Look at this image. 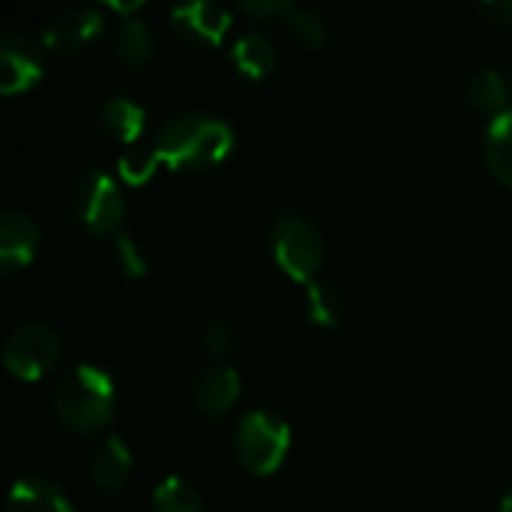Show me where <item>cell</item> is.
<instances>
[{
  "label": "cell",
  "instance_id": "6da1fadb",
  "mask_svg": "<svg viewBox=\"0 0 512 512\" xmlns=\"http://www.w3.org/2000/svg\"><path fill=\"white\" fill-rule=\"evenodd\" d=\"M159 159L183 171H207L222 165L234 150V129L204 111H180L162 123L153 141Z\"/></svg>",
  "mask_w": 512,
  "mask_h": 512
},
{
  "label": "cell",
  "instance_id": "7a4b0ae2",
  "mask_svg": "<svg viewBox=\"0 0 512 512\" xmlns=\"http://www.w3.org/2000/svg\"><path fill=\"white\" fill-rule=\"evenodd\" d=\"M54 411L60 423L78 435L96 432L111 423L114 417V384L96 366H75L69 369L57 390H54Z\"/></svg>",
  "mask_w": 512,
  "mask_h": 512
},
{
  "label": "cell",
  "instance_id": "3957f363",
  "mask_svg": "<svg viewBox=\"0 0 512 512\" xmlns=\"http://www.w3.org/2000/svg\"><path fill=\"white\" fill-rule=\"evenodd\" d=\"M288 447L291 429L282 417L270 411H249L234 429V456L255 477L279 471L288 456Z\"/></svg>",
  "mask_w": 512,
  "mask_h": 512
},
{
  "label": "cell",
  "instance_id": "277c9868",
  "mask_svg": "<svg viewBox=\"0 0 512 512\" xmlns=\"http://www.w3.org/2000/svg\"><path fill=\"white\" fill-rule=\"evenodd\" d=\"M69 210L87 234L102 237V234H114L120 228L126 201L111 174L90 168V171L78 174V180L72 183Z\"/></svg>",
  "mask_w": 512,
  "mask_h": 512
},
{
  "label": "cell",
  "instance_id": "5b68a950",
  "mask_svg": "<svg viewBox=\"0 0 512 512\" xmlns=\"http://www.w3.org/2000/svg\"><path fill=\"white\" fill-rule=\"evenodd\" d=\"M273 258L285 276L294 282H315V273L324 264V237L321 231L297 216V213H282L273 225Z\"/></svg>",
  "mask_w": 512,
  "mask_h": 512
},
{
  "label": "cell",
  "instance_id": "8992f818",
  "mask_svg": "<svg viewBox=\"0 0 512 512\" xmlns=\"http://www.w3.org/2000/svg\"><path fill=\"white\" fill-rule=\"evenodd\" d=\"M60 357V339L51 327L45 324H21L12 330L3 348V363L6 369L21 378V381H36L42 378Z\"/></svg>",
  "mask_w": 512,
  "mask_h": 512
},
{
  "label": "cell",
  "instance_id": "52a82bcc",
  "mask_svg": "<svg viewBox=\"0 0 512 512\" xmlns=\"http://www.w3.org/2000/svg\"><path fill=\"white\" fill-rule=\"evenodd\" d=\"M45 75V45L24 33L0 39V93L18 96L36 87Z\"/></svg>",
  "mask_w": 512,
  "mask_h": 512
},
{
  "label": "cell",
  "instance_id": "ba28073f",
  "mask_svg": "<svg viewBox=\"0 0 512 512\" xmlns=\"http://www.w3.org/2000/svg\"><path fill=\"white\" fill-rule=\"evenodd\" d=\"M102 33V12L87 3H69L54 9L39 33L45 51H81Z\"/></svg>",
  "mask_w": 512,
  "mask_h": 512
},
{
  "label": "cell",
  "instance_id": "9c48e42d",
  "mask_svg": "<svg viewBox=\"0 0 512 512\" xmlns=\"http://www.w3.org/2000/svg\"><path fill=\"white\" fill-rule=\"evenodd\" d=\"M171 27L186 42L213 48L231 30V12L225 6H219V3L195 0V3H183V6L171 9Z\"/></svg>",
  "mask_w": 512,
  "mask_h": 512
},
{
  "label": "cell",
  "instance_id": "30bf717a",
  "mask_svg": "<svg viewBox=\"0 0 512 512\" xmlns=\"http://www.w3.org/2000/svg\"><path fill=\"white\" fill-rule=\"evenodd\" d=\"M189 396L195 411H201L204 417H222L240 399V375L225 363H213L192 381Z\"/></svg>",
  "mask_w": 512,
  "mask_h": 512
},
{
  "label": "cell",
  "instance_id": "8fae6325",
  "mask_svg": "<svg viewBox=\"0 0 512 512\" xmlns=\"http://www.w3.org/2000/svg\"><path fill=\"white\" fill-rule=\"evenodd\" d=\"M39 252V228L30 216L9 210L0 219V270L18 273Z\"/></svg>",
  "mask_w": 512,
  "mask_h": 512
},
{
  "label": "cell",
  "instance_id": "7c38bea8",
  "mask_svg": "<svg viewBox=\"0 0 512 512\" xmlns=\"http://www.w3.org/2000/svg\"><path fill=\"white\" fill-rule=\"evenodd\" d=\"M132 474V453L126 447V441H120L117 435L105 438L93 459H90V480L96 489H105V492H117L126 486Z\"/></svg>",
  "mask_w": 512,
  "mask_h": 512
},
{
  "label": "cell",
  "instance_id": "4fadbf2b",
  "mask_svg": "<svg viewBox=\"0 0 512 512\" xmlns=\"http://www.w3.org/2000/svg\"><path fill=\"white\" fill-rule=\"evenodd\" d=\"M231 63H234V69H237L243 78H249V81H264V78L276 69L279 54H276L273 42H270L264 33H246V36H240V39L234 42V48H231Z\"/></svg>",
  "mask_w": 512,
  "mask_h": 512
},
{
  "label": "cell",
  "instance_id": "5bb4252c",
  "mask_svg": "<svg viewBox=\"0 0 512 512\" xmlns=\"http://www.w3.org/2000/svg\"><path fill=\"white\" fill-rule=\"evenodd\" d=\"M99 117H102V126L129 147H135L138 135L144 132V120H147L144 105H138L129 96H108L99 108Z\"/></svg>",
  "mask_w": 512,
  "mask_h": 512
},
{
  "label": "cell",
  "instance_id": "9a60e30c",
  "mask_svg": "<svg viewBox=\"0 0 512 512\" xmlns=\"http://www.w3.org/2000/svg\"><path fill=\"white\" fill-rule=\"evenodd\" d=\"M9 512H75L69 498L45 480H18L9 492Z\"/></svg>",
  "mask_w": 512,
  "mask_h": 512
},
{
  "label": "cell",
  "instance_id": "2e32d148",
  "mask_svg": "<svg viewBox=\"0 0 512 512\" xmlns=\"http://www.w3.org/2000/svg\"><path fill=\"white\" fill-rule=\"evenodd\" d=\"M153 51H156L153 30L135 15L120 18V24L114 30V54L129 66H144L153 60Z\"/></svg>",
  "mask_w": 512,
  "mask_h": 512
},
{
  "label": "cell",
  "instance_id": "e0dca14e",
  "mask_svg": "<svg viewBox=\"0 0 512 512\" xmlns=\"http://www.w3.org/2000/svg\"><path fill=\"white\" fill-rule=\"evenodd\" d=\"M465 96H468V105L477 108V111H498L504 114L507 111V99H510V87L504 81V75L492 66L486 69H477L468 84H465Z\"/></svg>",
  "mask_w": 512,
  "mask_h": 512
},
{
  "label": "cell",
  "instance_id": "ac0fdd59",
  "mask_svg": "<svg viewBox=\"0 0 512 512\" xmlns=\"http://www.w3.org/2000/svg\"><path fill=\"white\" fill-rule=\"evenodd\" d=\"M486 162L504 186H512V108L498 114L486 132Z\"/></svg>",
  "mask_w": 512,
  "mask_h": 512
},
{
  "label": "cell",
  "instance_id": "d6986e66",
  "mask_svg": "<svg viewBox=\"0 0 512 512\" xmlns=\"http://www.w3.org/2000/svg\"><path fill=\"white\" fill-rule=\"evenodd\" d=\"M153 512H204V498L183 477H165L153 492Z\"/></svg>",
  "mask_w": 512,
  "mask_h": 512
},
{
  "label": "cell",
  "instance_id": "ffe728a7",
  "mask_svg": "<svg viewBox=\"0 0 512 512\" xmlns=\"http://www.w3.org/2000/svg\"><path fill=\"white\" fill-rule=\"evenodd\" d=\"M162 165V159H159V153H156V147H126L123 150V156L117 159V171H120V177L129 183V186H141V183H147L153 174H156V168Z\"/></svg>",
  "mask_w": 512,
  "mask_h": 512
},
{
  "label": "cell",
  "instance_id": "44dd1931",
  "mask_svg": "<svg viewBox=\"0 0 512 512\" xmlns=\"http://www.w3.org/2000/svg\"><path fill=\"white\" fill-rule=\"evenodd\" d=\"M306 306H309V318L321 327H336L342 321V300L324 282L306 285Z\"/></svg>",
  "mask_w": 512,
  "mask_h": 512
},
{
  "label": "cell",
  "instance_id": "7402d4cb",
  "mask_svg": "<svg viewBox=\"0 0 512 512\" xmlns=\"http://www.w3.org/2000/svg\"><path fill=\"white\" fill-rule=\"evenodd\" d=\"M285 18H288L291 30L297 33V39H300L303 45H309V48H324V45H327V39H330L327 21H324V15H318L315 9H297V6H294Z\"/></svg>",
  "mask_w": 512,
  "mask_h": 512
},
{
  "label": "cell",
  "instance_id": "603a6c76",
  "mask_svg": "<svg viewBox=\"0 0 512 512\" xmlns=\"http://www.w3.org/2000/svg\"><path fill=\"white\" fill-rule=\"evenodd\" d=\"M114 258H117V267L123 276H129V279L147 276V255L141 252V246L129 234L114 237Z\"/></svg>",
  "mask_w": 512,
  "mask_h": 512
},
{
  "label": "cell",
  "instance_id": "cb8c5ba5",
  "mask_svg": "<svg viewBox=\"0 0 512 512\" xmlns=\"http://www.w3.org/2000/svg\"><path fill=\"white\" fill-rule=\"evenodd\" d=\"M204 345H207V354L213 357V363H222L234 354L237 348V336L234 330L225 324V321H216L207 327V336H204Z\"/></svg>",
  "mask_w": 512,
  "mask_h": 512
},
{
  "label": "cell",
  "instance_id": "d4e9b609",
  "mask_svg": "<svg viewBox=\"0 0 512 512\" xmlns=\"http://www.w3.org/2000/svg\"><path fill=\"white\" fill-rule=\"evenodd\" d=\"M240 9L249 12V15H258V18H261V15L270 18V15H288L294 6H291L288 0H243Z\"/></svg>",
  "mask_w": 512,
  "mask_h": 512
},
{
  "label": "cell",
  "instance_id": "484cf974",
  "mask_svg": "<svg viewBox=\"0 0 512 512\" xmlns=\"http://www.w3.org/2000/svg\"><path fill=\"white\" fill-rule=\"evenodd\" d=\"M480 12L492 15L495 21L512 24V0H489V3H480Z\"/></svg>",
  "mask_w": 512,
  "mask_h": 512
},
{
  "label": "cell",
  "instance_id": "4316f807",
  "mask_svg": "<svg viewBox=\"0 0 512 512\" xmlns=\"http://www.w3.org/2000/svg\"><path fill=\"white\" fill-rule=\"evenodd\" d=\"M501 512H512V489H510V492H507L504 504H501Z\"/></svg>",
  "mask_w": 512,
  "mask_h": 512
}]
</instances>
